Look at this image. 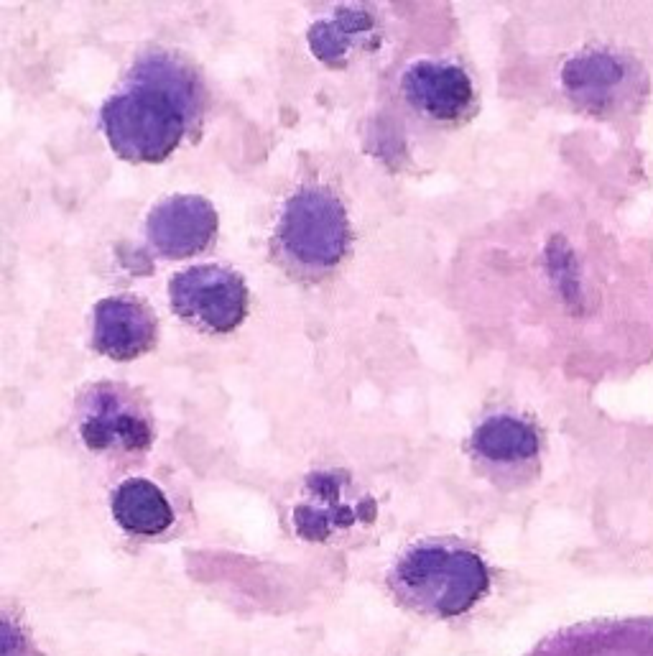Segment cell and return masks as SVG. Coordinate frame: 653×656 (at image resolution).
<instances>
[{"label":"cell","mask_w":653,"mask_h":656,"mask_svg":"<svg viewBox=\"0 0 653 656\" xmlns=\"http://www.w3.org/2000/svg\"><path fill=\"white\" fill-rule=\"evenodd\" d=\"M199 103V80L187 64L169 54H148L108 97L100 123L115 154L156 164L184 141L199 115Z\"/></svg>","instance_id":"1"},{"label":"cell","mask_w":653,"mask_h":656,"mask_svg":"<svg viewBox=\"0 0 653 656\" xmlns=\"http://www.w3.org/2000/svg\"><path fill=\"white\" fill-rule=\"evenodd\" d=\"M393 585L406 603L434 616L470 611L490 588L485 562L475 552L452 544H416L393 570Z\"/></svg>","instance_id":"2"},{"label":"cell","mask_w":653,"mask_h":656,"mask_svg":"<svg viewBox=\"0 0 653 656\" xmlns=\"http://www.w3.org/2000/svg\"><path fill=\"white\" fill-rule=\"evenodd\" d=\"M276 240L299 269H335L350 243L345 207L330 189L301 187L281 212Z\"/></svg>","instance_id":"3"},{"label":"cell","mask_w":653,"mask_h":656,"mask_svg":"<svg viewBox=\"0 0 653 656\" xmlns=\"http://www.w3.org/2000/svg\"><path fill=\"white\" fill-rule=\"evenodd\" d=\"M174 312L210 332H230L245 320L248 289L240 274L225 266H192L169 284Z\"/></svg>","instance_id":"4"},{"label":"cell","mask_w":653,"mask_h":656,"mask_svg":"<svg viewBox=\"0 0 653 656\" xmlns=\"http://www.w3.org/2000/svg\"><path fill=\"white\" fill-rule=\"evenodd\" d=\"M148 243L166 258H189L205 251L217 235V212L205 197L171 194L146 220Z\"/></svg>","instance_id":"5"},{"label":"cell","mask_w":653,"mask_h":656,"mask_svg":"<svg viewBox=\"0 0 653 656\" xmlns=\"http://www.w3.org/2000/svg\"><path fill=\"white\" fill-rule=\"evenodd\" d=\"M80 434L97 452H138L151 442V427L141 409L115 386H100L82 409Z\"/></svg>","instance_id":"6"},{"label":"cell","mask_w":653,"mask_h":656,"mask_svg":"<svg viewBox=\"0 0 653 656\" xmlns=\"http://www.w3.org/2000/svg\"><path fill=\"white\" fill-rule=\"evenodd\" d=\"M401 90L416 113L442 123L462 118L475 100V87L465 69L460 64L434 59L411 64L404 72Z\"/></svg>","instance_id":"7"},{"label":"cell","mask_w":653,"mask_h":656,"mask_svg":"<svg viewBox=\"0 0 653 656\" xmlns=\"http://www.w3.org/2000/svg\"><path fill=\"white\" fill-rule=\"evenodd\" d=\"M95 348L113 360H133L156 343V317L131 297H108L95 307Z\"/></svg>","instance_id":"8"},{"label":"cell","mask_w":653,"mask_h":656,"mask_svg":"<svg viewBox=\"0 0 653 656\" xmlns=\"http://www.w3.org/2000/svg\"><path fill=\"white\" fill-rule=\"evenodd\" d=\"M378 41V29L363 8H337L330 18L314 23L309 31V49L324 64L340 67L350 62L368 44Z\"/></svg>","instance_id":"9"},{"label":"cell","mask_w":653,"mask_h":656,"mask_svg":"<svg viewBox=\"0 0 653 656\" xmlns=\"http://www.w3.org/2000/svg\"><path fill=\"white\" fill-rule=\"evenodd\" d=\"M113 516L118 526L136 537H156L174 524L164 491L146 478H128L115 488Z\"/></svg>","instance_id":"10"},{"label":"cell","mask_w":653,"mask_h":656,"mask_svg":"<svg viewBox=\"0 0 653 656\" xmlns=\"http://www.w3.org/2000/svg\"><path fill=\"white\" fill-rule=\"evenodd\" d=\"M472 450L488 463L513 465L539 452V437L529 422L513 414H493L472 434Z\"/></svg>","instance_id":"11"},{"label":"cell","mask_w":653,"mask_h":656,"mask_svg":"<svg viewBox=\"0 0 653 656\" xmlns=\"http://www.w3.org/2000/svg\"><path fill=\"white\" fill-rule=\"evenodd\" d=\"M312 491L319 496V506L304 503L296 508L294 521L301 537L324 539L335 526H350L355 521V508L340 503V475H314L309 480Z\"/></svg>","instance_id":"12"},{"label":"cell","mask_w":653,"mask_h":656,"mask_svg":"<svg viewBox=\"0 0 653 656\" xmlns=\"http://www.w3.org/2000/svg\"><path fill=\"white\" fill-rule=\"evenodd\" d=\"M564 82L585 103H602L623 82V67L608 54H585L569 64Z\"/></svg>","instance_id":"13"}]
</instances>
